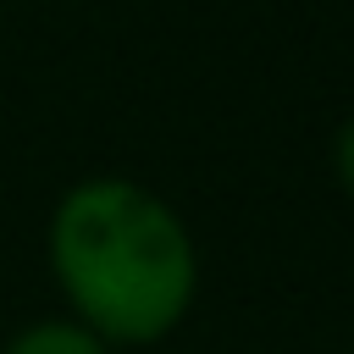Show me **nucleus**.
I'll return each mask as SVG.
<instances>
[{"label": "nucleus", "mask_w": 354, "mask_h": 354, "mask_svg": "<svg viewBox=\"0 0 354 354\" xmlns=\"http://www.w3.org/2000/svg\"><path fill=\"white\" fill-rule=\"evenodd\" d=\"M6 354H100V343L88 332H77V326H33Z\"/></svg>", "instance_id": "nucleus-2"}, {"label": "nucleus", "mask_w": 354, "mask_h": 354, "mask_svg": "<svg viewBox=\"0 0 354 354\" xmlns=\"http://www.w3.org/2000/svg\"><path fill=\"white\" fill-rule=\"evenodd\" d=\"M55 266L77 310L111 337H160L188 293L194 254L160 199L133 183H88L55 216Z\"/></svg>", "instance_id": "nucleus-1"}, {"label": "nucleus", "mask_w": 354, "mask_h": 354, "mask_svg": "<svg viewBox=\"0 0 354 354\" xmlns=\"http://www.w3.org/2000/svg\"><path fill=\"white\" fill-rule=\"evenodd\" d=\"M337 166H343V183L354 188V122H348L343 138H337Z\"/></svg>", "instance_id": "nucleus-3"}]
</instances>
